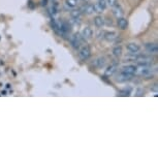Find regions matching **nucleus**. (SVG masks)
I'll list each match as a JSON object with an SVG mask.
<instances>
[{
    "instance_id": "4be33fe9",
    "label": "nucleus",
    "mask_w": 158,
    "mask_h": 158,
    "mask_svg": "<svg viewBox=\"0 0 158 158\" xmlns=\"http://www.w3.org/2000/svg\"><path fill=\"white\" fill-rule=\"evenodd\" d=\"M118 95H122V96H128L129 95V91H126V90H124V91H120Z\"/></svg>"
},
{
    "instance_id": "39448f33",
    "label": "nucleus",
    "mask_w": 158,
    "mask_h": 158,
    "mask_svg": "<svg viewBox=\"0 0 158 158\" xmlns=\"http://www.w3.org/2000/svg\"><path fill=\"white\" fill-rule=\"evenodd\" d=\"M93 7H94V13H102L105 9V7H107V1L105 0H98V2L96 4H94Z\"/></svg>"
},
{
    "instance_id": "423d86ee",
    "label": "nucleus",
    "mask_w": 158,
    "mask_h": 158,
    "mask_svg": "<svg viewBox=\"0 0 158 158\" xmlns=\"http://www.w3.org/2000/svg\"><path fill=\"white\" fill-rule=\"evenodd\" d=\"M82 37H83V39H92V36H93V30H92L90 27H85V28L83 29V31H82Z\"/></svg>"
},
{
    "instance_id": "1a4fd4ad",
    "label": "nucleus",
    "mask_w": 158,
    "mask_h": 158,
    "mask_svg": "<svg viewBox=\"0 0 158 158\" xmlns=\"http://www.w3.org/2000/svg\"><path fill=\"white\" fill-rule=\"evenodd\" d=\"M117 68H118V64H116V63L111 64L110 66H108V68L105 69V77H111V75H113L114 73L117 72Z\"/></svg>"
},
{
    "instance_id": "b1692460",
    "label": "nucleus",
    "mask_w": 158,
    "mask_h": 158,
    "mask_svg": "<svg viewBox=\"0 0 158 158\" xmlns=\"http://www.w3.org/2000/svg\"><path fill=\"white\" fill-rule=\"evenodd\" d=\"M143 93H144V92L141 91V89H138V91H137V93H135V95H137V96H141V95H143Z\"/></svg>"
},
{
    "instance_id": "9d476101",
    "label": "nucleus",
    "mask_w": 158,
    "mask_h": 158,
    "mask_svg": "<svg viewBox=\"0 0 158 158\" xmlns=\"http://www.w3.org/2000/svg\"><path fill=\"white\" fill-rule=\"evenodd\" d=\"M122 72L127 73V75H134L135 72H137V66H135V65H127V66H124L123 68H122Z\"/></svg>"
},
{
    "instance_id": "a211bd4d",
    "label": "nucleus",
    "mask_w": 158,
    "mask_h": 158,
    "mask_svg": "<svg viewBox=\"0 0 158 158\" xmlns=\"http://www.w3.org/2000/svg\"><path fill=\"white\" fill-rule=\"evenodd\" d=\"M70 16H72V19H75V20H80L81 16H82V12L79 9H73L72 13H70Z\"/></svg>"
},
{
    "instance_id": "4468645a",
    "label": "nucleus",
    "mask_w": 158,
    "mask_h": 158,
    "mask_svg": "<svg viewBox=\"0 0 158 158\" xmlns=\"http://www.w3.org/2000/svg\"><path fill=\"white\" fill-rule=\"evenodd\" d=\"M145 48L150 54H157V52H158V47L156 43H147L145 46Z\"/></svg>"
},
{
    "instance_id": "5701e85b",
    "label": "nucleus",
    "mask_w": 158,
    "mask_h": 158,
    "mask_svg": "<svg viewBox=\"0 0 158 158\" xmlns=\"http://www.w3.org/2000/svg\"><path fill=\"white\" fill-rule=\"evenodd\" d=\"M157 89H158V87H157V84H155V85H153V87L151 88V90L153 92H155V93H157Z\"/></svg>"
},
{
    "instance_id": "dca6fc26",
    "label": "nucleus",
    "mask_w": 158,
    "mask_h": 158,
    "mask_svg": "<svg viewBox=\"0 0 158 158\" xmlns=\"http://www.w3.org/2000/svg\"><path fill=\"white\" fill-rule=\"evenodd\" d=\"M113 13H114V16H115V17H116L117 19H118V18L123 17L124 12H123V9H122L118 4H117L116 6L113 7Z\"/></svg>"
},
{
    "instance_id": "f257e3e1",
    "label": "nucleus",
    "mask_w": 158,
    "mask_h": 158,
    "mask_svg": "<svg viewBox=\"0 0 158 158\" xmlns=\"http://www.w3.org/2000/svg\"><path fill=\"white\" fill-rule=\"evenodd\" d=\"M90 56H91V50H90L89 46L85 45L82 48H80V50H79V57H80L81 60L86 61V60L90 58Z\"/></svg>"
},
{
    "instance_id": "6ab92c4d",
    "label": "nucleus",
    "mask_w": 158,
    "mask_h": 158,
    "mask_svg": "<svg viewBox=\"0 0 158 158\" xmlns=\"http://www.w3.org/2000/svg\"><path fill=\"white\" fill-rule=\"evenodd\" d=\"M84 13L86 15H91V13H94V7L93 4H87L85 7H84Z\"/></svg>"
},
{
    "instance_id": "393cba45",
    "label": "nucleus",
    "mask_w": 158,
    "mask_h": 158,
    "mask_svg": "<svg viewBox=\"0 0 158 158\" xmlns=\"http://www.w3.org/2000/svg\"><path fill=\"white\" fill-rule=\"evenodd\" d=\"M40 4H42V6H46V5L48 4V0H42Z\"/></svg>"
},
{
    "instance_id": "0eeeda50",
    "label": "nucleus",
    "mask_w": 158,
    "mask_h": 158,
    "mask_svg": "<svg viewBox=\"0 0 158 158\" xmlns=\"http://www.w3.org/2000/svg\"><path fill=\"white\" fill-rule=\"evenodd\" d=\"M92 64H93V66L96 67V68H102V67L107 64V60H105V57H99V58L95 59Z\"/></svg>"
},
{
    "instance_id": "ddd939ff",
    "label": "nucleus",
    "mask_w": 158,
    "mask_h": 158,
    "mask_svg": "<svg viewBox=\"0 0 158 158\" xmlns=\"http://www.w3.org/2000/svg\"><path fill=\"white\" fill-rule=\"evenodd\" d=\"M117 24H118V27L121 30H125L128 27V21L126 20L125 18L121 17V18H118V21H117Z\"/></svg>"
},
{
    "instance_id": "a878e982",
    "label": "nucleus",
    "mask_w": 158,
    "mask_h": 158,
    "mask_svg": "<svg viewBox=\"0 0 158 158\" xmlns=\"http://www.w3.org/2000/svg\"><path fill=\"white\" fill-rule=\"evenodd\" d=\"M79 1H86V0H79Z\"/></svg>"
},
{
    "instance_id": "f03ea898",
    "label": "nucleus",
    "mask_w": 158,
    "mask_h": 158,
    "mask_svg": "<svg viewBox=\"0 0 158 158\" xmlns=\"http://www.w3.org/2000/svg\"><path fill=\"white\" fill-rule=\"evenodd\" d=\"M135 73L141 75H144V77H149V75H151L152 70H151L150 65L138 64V66H137V72H135Z\"/></svg>"
},
{
    "instance_id": "7ed1b4c3",
    "label": "nucleus",
    "mask_w": 158,
    "mask_h": 158,
    "mask_svg": "<svg viewBox=\"0 0 158 158\" xmlns=\"http://www.w3.org/2000/svg\"><path fill=\"white\" fill-rule=\"evenodd\" d=\"M82 40H83L82 35L80 33H75L72 37H70V45H72V48L78 49V48H80Z\"/></svg>"
},
{
    "instance_id": "2eb2a0df",
    "label": "nucleus",
    "mask_w": 158,
    "mask_h": 158,
    "mask_svg": "<svg viewBox=\"0 0 158 158\" xmlns=\"http://www.w3.org/2000/svg\"><path fill=\"white\" fill-rule=\"evenodd\" d=\"M79 2H80L79 0H65L64 5H65V7H66L67 9H75V7L77 6Z\"/></svg>"
},
{
    "instance_id": "aec40b11",
    "label": "nucleus",
    "mask_w": 158,
    "mask_h": 158,
    "mask_svg": "<svg viewBox=\"0 0 158 158\" xmlns=\"http://www.w3.org/2000/svg\"><path fill=\"white\" fill-rule=\"evenodd\" d=\"M113 55L115 57H120L122 55V47L121 46H117L113 49Z\"/></svg>"
},
{
    "instance_id": "20e7f679",
    "label": "nucleus",
    "mask_w": 158,
    "mask_h": 158,
    "mask_svg": "<svg viewBox=\"0 0 158 158\" xmlns=\"http://www.w3.org/2000/svg\"><path fill=\"white\" fill-rule=\"evenodd\" d=\"M135 60L138 61V64H141V65H151L153 63V58L150 56H147V55H140L138 56Z\"/></svg>"
},
{
    "instance_id": "412c9836",
    "label": "nucleus",
    "mask_w": 158,
    "mask_h": 158,
    "mask_svg": "<svg viewBox=\"0 0 158 158\" xmlns=\"http://www.w3.org/2000/svg\"><path fill=\"white\" fill-rule=\"evenodd\" d=\"M107 1V4L110 5L111 7H114L118 4V0H105Z\"/></svg>"
},
{
    "instance_id": "6e6552de",
    "label": "nucleus",
    "mask_w": 158,
    "mask_h": 158,
    "mask_svg": "<svg viewBox=\"0 0 158 158\" xmlns=\"http://www.w3.org/2000/svg\"><path fill=\"white\" fill-rule=\"evenodd\" d=\"M133 75H127V73H125L123 72H121L119 73V75L116 78V81L119 82V83H124V82H127L129 81L130 79H131Z\"/></svg>"
},
{
    "instance_id": "f8f14e48",
    "label": "nucleus",
    "mask_w": 158,
    "mask_h": 158,
    "mask_svg": "<svg viewBox=\"0 0 158 158\" xmlns=\"http://www.w3.org/2000/svg\"><path fill=\"white\" fill-rule=\"evenodd\" d=\"M126 49L130 52V53H138V52H140L141 47L135 42H130L128 45H126Z\"/></svg>"
},
{
    "instance_id": "f3484780",
    "label": "nucleus",
    "mask_w": 158,
    "mask_h": 158,
    "mask_svg": "<svg viewBox=\"0 0 158 158\" xmlns=\"http://www.w3.org/2000/svg\"><path fill=\"white\" fill-rule=\"evenodd\" d=\"M94 25L97 27V28H101V27L105 25V20H103L102 17L100 16H97V17L94 18Z\"/></svg>"
},
{
    "instance_id": "9b49d317",
    "label": "nucleus",
    "mask_w": 158,
    "mask_h": 158,
    "mask_svg": "<svg viewBox=\"0 0 158 158\" xmlns=\"http://www.w3.org/2000/svg\"><path fill=\"white\" fill-rule=\"evenodd\" d=\"M118 37V33L115 31H108L105 33V39L108 42H114Z\"/></svg>"
}]
</instances>
